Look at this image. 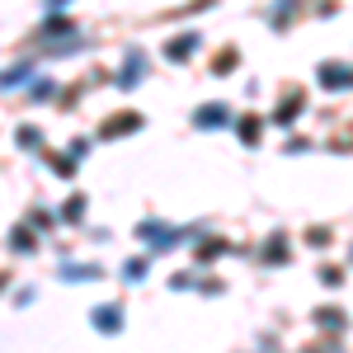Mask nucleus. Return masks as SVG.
I'll return each mask as SVG.
<instances>
[]
</instances>
